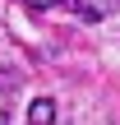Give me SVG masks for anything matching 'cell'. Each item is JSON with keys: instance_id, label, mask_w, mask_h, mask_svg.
I'll list each match as a JSON object with an SVG mask.
<instances>
[{"instance_id": "obj_1", "label": "cell", "mask_w": 120, "mask_h": 125, "mask_svg": "<svg viewBox=\"0 0 120 125\" xmlns=\"http://www.w3.org/2000/svg\"><path fill=\"white\" fill-rule=\"evenodd\" d=\"M28 125H55V102L51 97H37L28 107Z\"/></svg>"}, {"instance_id": "obj_2", "label": "cell", "mask_w": 120, "mask_h": 125, "mask_svg": "<svg viewBox=\"0 0 120 125\" xmlns=\"http://www.w3.org/2000/svg\"><path fill=\"white\" fill-rule=\"evenodd\" d=\"M28 9H51V5H69L74 14H83V19H97V9L92 5H83V0H23Z\"/></svg>"}, {"instance_id": "obj_3", "label": "cell", "mask_w": 120, "mask_h": 125, "mask_svg": "<svg viewBox=\"0 0 120 125\" xmlns=\"http://www.w3.org/2000/svg\"><path fill=\"white\" fill-rule=\"evenodd\" d=\"M97 5H120V0H97Z\"/></svg>"}]
</instances>
